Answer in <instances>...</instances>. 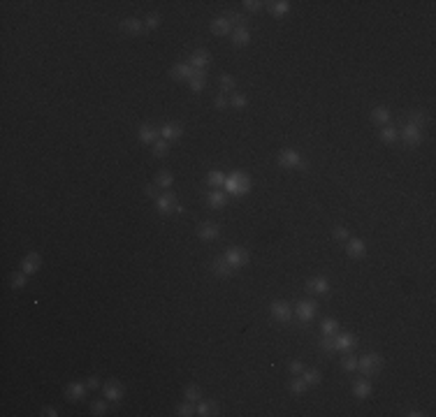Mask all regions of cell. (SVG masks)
Wrapping results in <instances>:
<instances>
[{
	"label": "cell",
	"mask_w": 436,
	"mask_h": 417,
	"mask_svg": "<svg viewBox=\"0 0 436 417\" xmlns=\"http://www.w3.org/2000/svg\"><path fill=\"white\" fill-rule=\"evenodd\" d=\"M40 267H42V257H40V253H28L26 257H23V262H21V271L23 274H37L40 271Z\"/></svg>",
	"instance_id": "13"
},
{
	"label": "cell",
	"mask_w": 436,
	"mask_h": 417,
	"mask_svg": "<svg viewBox=\"0 0 436 417\" xmlns=\"http://www.w3.org/2000/svg\"><path fill=\"white\" fill-rule=\"evenodd\" d=\"M26 278H28V274H23V271H14L12 276H9L12 288H23V285H26Z\"/></svg>",
	"instance_id": "45"
},
{
	"label": "cell",
	"mask_w": 436,
	"mask_h": 417,
	"mask_svg": "<svg viewBox=\"0 0 436 417\" xmlns=\"http://www.w3.org/2000/svg\"><path fill=\"white\" fill-rule=\"evenodd\" d=\"M371 121H374L376 125H385V123L390 121V109L388 107H376L374 111H371Z\"/></svg>",
	"instance_id": "32"
},
{
	"label": "cell",
	"mask_w": 436,
	"mask_h": 417,
	"mask_svg": "<svg viewBox=\"0 0 436 417\" xmlns=\"http://www.w3.org/2000/svg\"><path fill=\"white\" fill-rule=\"evenodd\" d=\"M158 26H160V14H148L146 21H144V28L146 30H155Z\"/></svg>",
	"instance_id": "46"
},
{
	"label": "cell",
	"mask_w": 436,
	"mask_h": 417,
	"mask_svg": "<svg viewBox=\"0 0 436 417\" xmlns=\"http://www.w3.org/2000/svg\"><path fill=\"white\" fill-rule=\"evenodd\" d=\"M230 104H232V107H237V109H244L246 107V104H249V100H246V95H242V93H232L230 95Z\"/></svg>",
	"instance_id": "42"
},
{
	"label": "cell",
	"mask_w": 436,
	"mask_h": 417,
	"mask_svg": "<svg viewBox=\"0 0 436 417\" xmlns=\"http://www.w3.org/2000/svg\"><path fill=\"white\" fill-rule=\"evenodd\" d=\"M341 369L348 371V373H353V371H357V359L350 352H346V357L341 359Z\"/></svg>",
	"instance_id": "40"
},
{
	"label": "cell",
	"mask_w": 436,
	"mask_h": 417,
	"mask_svg": "<svg viewBox=\"0 0 436 417\" xmlns=\"http://www.w3.org/2000/svg\"><path fill=\"white\" fill-rule=\"evenodd\" d=\"M334 348L339 352H353L357 348V336L350 334V331H341V334H334Z\"/></svg>",
	"instance_id": "9"
},
{
	"label": "cell",
	"mask_w": 436,
	"mask_h": 417,
	"mask_svg": "<svg viewBox=\"0 0 436 417\" xmlns=\"http://www.w3.org/2000/svg\"><path fill=\"white\" fill-rule=\"evenodd\" d=\"M315 313H318V304L309 302V299H304V302H299L295 306V315L299 322H311L315 317Z\"/></svg>",
	"instance_id": "8"
},
{
	"label": "cell",
	"mask_w": 436,
	"mask_h": 417,
	"mask_svg": "<svg viewBox=\"0 0 436 417\" xmlns=\"http://www.w3.org/2000/svg\"><path fill=\"white\" fill-rule=\"evenodd\" d=\"M230 30H232V26L228 23V19H225V16H216V19L211 21V33L218 35V37H225Z\"/></svg>",
	"instance_id": "26"
},
{
	"label": "cell",
	"mask_w": 436,
	"mask_h": 417,
	"mask_svg": "<svg viewBox=\"0 0 436 417\" xmlns=\"http://www.w3.org/2000/svg\"><path fill=\"white\" fill-rule=\"evenodd\" d=\"M167 151H169V141H165L160 137V139L153 144V155L155 158H162V155H167Z\"/></svg>",
	"instance_id": "39"
},
{
	"label": "cell",
	"mask_w": 436,
	"mask_h": 417,
	"mask_svg": "<svg viewBox=\"0 0 436 417\" xmlns=\"http://www.w3.org/2000/svg\"><path fill=\"white\" fill-rule=\"evenodd\" d=\"M288 12H290V2H288V0L269 2V14H272V16H286Z\"/></svg>",
	"instance_id": "29"
},
{
	"label": "cell",
	"mask_w": 436,
	"mask_h": 417,
	"mask_svg": "<svg viewBox=\"0 0 436 417\" xmlns=\"http://www.w3.org/2000/svg\"><path fill=\"white\" fill-rule=\"evenodd\" d=\"M288 387H290V392H292L295 397H302L304 392H306V387H309V385L304 383V378H292Z\"/></svg>",
	"instance_id": "37"
},
{
	"label": "cell",
	"mask_w": 436,
	"mask_h": 417,
	"mask_svg": "<svg viewBox=\"0 0 436 417\" xmlns=\"http://www.w3.org/2000/svg\"><path fill=\"white\" fill-rule=\"evenodd\" d=\"M269 313H272V317H274L276 322H281V324L292 320V306H290L288 302H274L272 309H269Z\"/></svg>",
	"instance_id": "7"
},
{
	"label": "cell",
	"mask_w": 436,
	"mask_h": 417,
	"mask_svg": "<svg viewBox=\"0 0 436 417\" xmlns=\"http://www.w3.org/2000/svg\"><path fill=\"white\" fill-rule=\"evenodd\" d=\"M404 139V144H409V146H420L423 144V130L416 128V125H411V123H406L402 130V135H399Z\"/></svg>",
	"instance_id": "11"
},
{
	"label": "cell",
	"mask_w": 436,
	"mask_h": 417,
	"mask_svg": "<svg viewBox=\"0 0 436 417\" xmlns=\"http://www.w3.org/2000/svg\"><path fill=\"white\" fill-rule=\"evenodd\" d=\"M188 86H190V91H193V93H202V91L207 88V74H204V70H197V72L190 77Z\"/></svg>",
	"instance_id": "24"
},
{
	"label": "cell",
	"mask_w": 436,
	"mask_h": 417,
	"mask_svg": "<svg viewBox=\"0 0 436 417\" xmlns=\"http://www.w3.org/2000/svg\"><path fill=\"white\" fill-rule=\"evenodd\" d=\"M86 392H88L86 383H70L65 387V397H67V401H81V399L86 397Z\"/></svg>",
	"instance_id": "16"
},
{
	"label": "cell",
	"mask_w": 436,
	"mask_h": 417,
	"mask_svg": "<svg viewBox=\"0 0 436 417\" xmlns=\"http://www.w3.org/2000/svg\"><path fill=\"white\" fill-rule=\"evenodd\" d=\"M176 415H181V417L195 415V401H186V404H181L179 408H176Z\"/></svg>",
	"instance_id": "44"
},
{
	"label": "cell",
	"mask_w": 436,
	"mask_h": 417,
	"mask_svg": "<svg viewBox=\"0 0 436 417\" xmlns=\"http://www.w3.org/2000/svg\"><path fill=\"white\" fill-rule=\"evenodd\" d=\"M306 290H309L311 295H327L329 292V281L325 276H313V278H309V283H306Z\"/></svg>",
	"instance_id": "14"
},
{
	"label": "cell",
	"mask_w": 436,
	"mask_h": 417,
	"mask_svg": "<svg viewBox=\"0 0 436 417\" xmlns=\"http://www.w3.org/2000/svg\"><path fill=\"white\" fill-rule=\"evenodd\" d=\"M155 207H158V213H160V215L183 213V207L176 202V195H174V193H169V190H167V193H162V195H158Z\"/></svg>",
	"instance_id": "3"
},
{
	"label": "cell",
	"mask_w": 436,
	"mask_h": 417,
	"mask_svg": "<svg viewBox=\"0 0 436 417\" xmlns=\"http://www.w3.org/2000/svg\"><path fill=\"white\" fill-rule=\"evenodd\" d=\"M214 104H216V107H218V109H225V107H228V104H230V100H228V98H225V93H221V95H216Z\"/></svg>",
	"instance_id": "51"
},
{
	"label": "cell",
	"mask_w": 436,
	"mask_h": 417,
	"mask_svg": "<svg viewBox=\"0 0 436 417\" xmlns=\"http://www.w3.org/2000/svg\"><path fill=\"white\" fill-rule=\"evenodd\" d=\"M427 121H430V118H427L425 111H411L409 114V123L411 125H416V128H420V130H423V125H427Z\"/></svg>",
	"instance_id": "36"
},
{
	"label": "cell",
	"mask_w": 436,
	"mask_h": 417,
	"mask_svg": "<svg viewBox=\"0 0 436 417\" xmlns=\"http://www.w3.org/2000/svg\"><path fill=\"white\" fill-rule=\"evenodd\" d=\"M251 186H253V181H251V176L246 174V172H242V169H237V172H232L230 176H225V193H230L232 197H244L249 195Z\"/></svg>",
	"instance_id": "1"
},
{
	"label": "cell",
	"mask_w": 436,
	"mask_h": 417,
	"mask_svg": "<svg viewBox=\"0 0 436 417\" xmlns=\"http://www.w3.org/2000/svg\"><path fill=\"white\" fill-rule=\"evenodd\" d=\"M406 415H411V417H420L423 413H420V411H411V413H406Z\"/></svg>",
	"instance_id": "55"
},
{
	"label": "cell",
	"mask_w": 436,
	"mask_h": 417,
	"mask_svg": "<svg viewBox=\"0 0 436 417\" xmlns=\"http://www.w3.org/2000/svg\"><path fill=\"white\" fill-rule=\"evenodd\" d=\"M207 204L211 208H223L225 204H228V195H225V190H209V193H207Z\"/></svg>",
	"instance_id": "22"
},
{
	"label": "cell",
	"mask_w": 436,
	"mask_h": 417,
	"mask_svg": "<svg viewBox=\"0 0 436 417\" xmlns=\"http://www.w3.org/2000/svg\"><path fill=\"white\" fill-rule=\"evenodd\" d=\"M302 378H304V383H306V385H318L322 380V376H320V371H318V369H304L302 371Z\"/></svg>",
	"instance_id": "35"
},
{
	"label": "cell",
	"mask_w": 436,
	"mask_h": 417,
	"mask_svg": "<svg viewBox=\"0 0 436 417\" xmlns=\"http://www.w3.org/2000/svg\"><path fill=\"white\" fill-rule=\"evenodd\" d=\"M195 415H202V417H209V415H218V404L216 401H197L195 406Z\"/></svg>",
	"instance_id": "25"
},
{
	"label": "cell",
	"mask_w": 436,
	"mask_h": 417,
	"mask_svg": "<svg viewBox=\"0 0 436 417\" xmlns=\"http://www.w3.org/2000/svg\"><path fill=\"white\" fill-rule=\"evenodd\" d=\"M197 236H200L202 241H214V239H218L221 236V225L214 220H207L202 222L200 227H197Z\"/></svg>",
	"instance_id": "10"
},
{
	"label": "cell",
	"mask_w": 436,
	"mask_h": 417,
	"mask_svg": "<svg viewBox=\"0 0 436 417\" xmlns=\"http://www.w3.org/2000/svg\"><path fill=\"white\" fill-rule=\"evenodd\" d=\"M183 394H186V399L188 401H200V397H202V390H200V385H188L186 387V392H183Z\"/></svg>",
	"instance_id": "41"
},
{
	"label": "cell",
	"mask_w": 436,
	"mask_h": 417,
	"mask_svg": "<svg viewBox=\"0 0 436 417\" xmlns=\"http://www.w3.org/2000/svg\"><path fill=\"white\" fill-rule=\"evenodd\" d=\"M320 350L322 352H334V336H322L320 338Z\"/></svg>",
	"instance_id": "47"
},
{
	"label": "cell",
	"mask_w": 436,
	"mask_h": 417,
	"mask_svg": "<svg viewBox=\"0 0 436 417\" xmlns=\"http://www.w3.org/2000/svg\"><path fill=\"white\" fill-rule=\"evenodd\" d=\"M353 394H355V399H360V401L369 399L371 397V383L367 380V378L355 380V383H353Z\"/></svg>",
	"instance_id": "20"
},
{
	"label": "cell",
	"mask_w": 436,
	"mask_h": 417,
	"mask_svg": "<svg viewBox=\"0 0 436 417\" xmlns=\"http://www.w3.org/2000/svg\"><path fill=\"white\" fill-rule=\"evenodd\" d=\"M102 394H105V399H107L109 404H119L123 399V394H126V387H123L119 380H107V383L102 385Z\"/></svg>",
	"instance_id": "6"
},
{
	"label": "cell",
	"mask_w": 436,
	"mask_h": 417,
	"mask_svg": "<svg viewBox=\"0 0 436 417\" xmlns=\"http://www.w3.org/2000/svg\"><path fill=\"white\" fill-rule=\"evenodd\" d=\"M279 165H281V167H286V169H306V167H309L295 148H283L281 153H279Z\"/></svg>",
	"instance_id": "4"
},
{
	"label": "cell",
	"mask_w": 436,
	"mask_h": 417,
	"mask_svg": "<svg viewBox=\"0 0 436 417\" xmlns=\"http://www.w3.org/2000/svg\"><path fill=\"white\" fill-rule=\"evenodd\" d=\"M86 385H88V390H98V387H100V383H98V378H88V380H86Z\"/></svg>",
	"instance_id": "53"
},
{
	"label": "cell",
	"mask_w": 436,
	"mask_h": 417,
	"mask_svg": "<svg viewBox=\"0 0 436 417\" xmlns=\"http://www.w3.org/2000/svg\"><path fill=\"white\" fill-rule=\"evenodd\" d=\"M381 369H383V357L378 352H367L364 357L357 359V371L362 376H376Z\"/></svg>",
	"instance_id": "2"
},
{
	"label": "cell",
	"mask_w": 436,
	"mask_h": 417,
	"mask_svg": "<svg viewBox=\"0 0 436 417\" xmlns=\"http://www.w3.org/2000/svg\"><path fill=\"white\" fill-rule=\"evenodd\" d=\"M378 139H381L383 144H395V141L399 139V132H397L395 128H390V125H383L381 132H378Z\"/></svg>",
	"instance_id": "30"
},
{
	"label": "cell",
	"mask_w": 436,
	"mask_h": 417,
	"mask_svg": "<svg viewBox=\"0 0 436 417\" xmlns=\"http://www.w3.org/2000/svg\"><path fill=\"white\" fill-rule=\"evenodd\" d=\"M288 369H290V373H292V376H302V371L306 369V366H304L302 362H290Z\"/></svg>",
	"instance_id": "50"
},
{
	"label": "cell",
	"mask_w": 436,
	"mask_h": 417,
	"mask_svg": "<svg viewBox=\"0 0 436 417\" xmlns=\"http://www.w3.org/2000/svg\"><path fill=\"white\" fill-rule=\"evenodd\" d=\"M137 139L142 144H155V141L160 139V130L153 128V125H142L140 132H137Z\"/></svg>",
	"instance_id": "17"
},
{
	"label": "cell",
	"mask_w": 436,
	"mask_h": 417,
	"mask_svg": "<svg viewBox=\"0 0 436 417\" xmlns=\"http://www.w3.org/2000/svg\"><path fill=\"white\" fill-rule=\"evenodd\" d=\"M221 86L225 93H235V88H237V81L232 74H221Z\"/></svg>",
	"instance_id": "38"
},
{
	"label": "cell",
	"mask_w": 436,
	"mask_h": 417,
	"mask_svg": "<svg viewBox=\"0 0 436 417\" xmlns=\"http://www.w3.org/2000/svg\"><path fill=\"white\" fill-rule=\"evenodd\" d=\"M209 61H211V56H209L207 49H195L190 54V58H188V65L195 70H204L209 65Z\"/></svg>",
	"instance_id": "12"
},
{
	"label": "cell",
	"mask_w": 436,
	"mask_h": 417,
	"mask_svg": "<svg viewBox=\"0 0 436 417\" xmlns=\"http://www.w3.org/2000/svg\"><path fill=\"white\" fill-rule=\"evenodd\" d=\"M207 186L211 190H221L223 186H225V176H223V172H218V169H211L207 174Z\"/></svg>",
	"instance_id": "28"
},
{
	"label": "cell",
	"mask_w": 436,
	"mask_h": 417,
	"mask_svg": "<svg viewBox=\"0 0 436 417\" xmlns=\"http://www.w3.org/2000/svg\"><path fill=\"white\" fill-rule=\"evenodd\" d=\"M211 271H214L218 278H230L235 269H232V267L225 262V257H216L214 262H211Z\"/></svg>",
	"instance_id": "21"
},
{
	"label": "cell",
	"mask_w": 436,
	"mask_h": 417,
	"mask_svg": "<svg viewBox=\"0 0 436 417\" xmlns=\"http://www.w3.org/2000/svg\"><path fill=\"white\" fill-rule=\"evenodd\" d=\"M181 135H183V128L179 125V123H165V125L160 128V137L165 141H174Z\"/></svg>",
	"instance_id": "18"
},
{
	"label": "cell",
	"mask_w": 436,
	"mask_h": 417,
	"mask_svg": "<svg viewBox=\"0 0 436 417\" xmlns=\"http://www.w3.org/2000/svg\"><path fill=\"white\" fill-rule=\"evenodd\" d=\"M172 183H174V176L169 174V172H165V169L155 174V186H158V188L167 190V188H172Z\"/></svg>",
	"instance_id": "33"
},
{
	"label": "cell",
	"mask_w": 436,
	"mask_h": 417,
	"mask_svg": "<svg viewBox=\"0 0 436 417\" xmlns=\"http://www.w3.org/2000/svg\"><path fill=\"white\" fill-rule=\"evenodd\" d=\"M197 72L195 68H190L188 63H176L174 68L169 70V74H172V79H176V81H190V77Z\"/></svg>",
	"instance_id": "15"
},
{
	"label": "cell",
	"mask_w": 436,
	"mask_h": 417,
	"mask_svg": "<svg viewBox=\"0 0 436 417\" xmlns=\"http://www.w3.org/2000/svg\"><path fill=\"white\" fill-rule=\"evenodd\" d=\"M225 262L232 267V269H242V267H246L249 264V250L246 248H230L225 250Z\"/></svg>",
	"instance_id": "5"
},
{
	"label": "cell",
	"mask_w": 436,
	"mask_h": 417,
	"mask_svg": "<svg viewBox=\"0 0 436 417\" xmlns=\"http://www.w3.org/2000/svg\"><path fill=\"white\" fill-rule=\"evenodd\" d=\"M334 239H339V241H348V229L343 227V225H336L334 227Z\"/></svg>",
	"instance_id": "49"
},
{
	"label": "cell",
	"mask_w": 436,
	"mask_h": 417,
	"mask_svg": "<svg viewBox=\"0 0 436 417\" xmlns=\"http://www.w3.org/2000/svg\"><path fill=\"white\" fill-rule=\"evenodd\" d=\"M346 253H348L350 257L360 260V257H364V253H367V246H364L362 239H348V241H346Z\"/></svg>",
	"instance_id": "19"
},
{
	"label": "cell",
	"mask_w": 436,
	"mask_h": 417,
	"mask_svg": "<svg viewBox=\"0 0 436 417\" xmlns=\"http://www.w3.org/2000/svg\"><path fill=\"white\" fill-rule=\"evenodd\" d=\"M242 5H244V9H246V12H260L265 2H260V0H244Z\"/></svg>",
	"instance_id": "48"
},
{
	"label": "cell",
	"mask_w": 436,
	"mask_h": 417,
	"mask_svg": "<svg viewBox=\"0 0 436 417\" xmlns=\"http://www.w3.org/2000/svg\"><path fill=\"white\" fill-rule=\"evenodd\" d=\"M251 42V30L249 28H235V33H232V44H235L237 49L246 47Z\"/></svg>",
	"instance_id": "27"
},
{
	"label": "cell",
	"mask_w": 436,
	"mask_h": 417,
	"mask_svg": "<svg viewBox=\"0 0 436 417\" xmlns=\"http://www.w3.org/2000/svg\"><path fill=\"white\" fill-rule=\"evenodd\" d=\"M320 331H322V336H334V334H339V322H336L334 317H325L320 324Z\"/></svg>",
	"instance_id": "31"
},
{
	"label": "cell",
	"mask_w": 436,
	"mask_h": 417,
	"mask_svg": "<svg viewBox=\"0 0 436 417\" xmlns=\"http://www.w3.org/2000/svg\"><path fill=\"white\" fill-rule=\"evenodd\" d=\"M42 415H44V417H56V415H58V413H56V408H51V406H47V408L42 411Z\"/></svg>",
	"instance_id": "54"
},
{
	"label": "cell",
	"mask_w": 436,
	"mask_h": 417,
	"mask_svg": "<svg viewBox=\"0 0 436 417\" xmlns=\"http://www.w3.org/2000/svg\"><path fill=\"white\" fill-rule=\"evenodd\" d=\"M121 30L128 35H140V33H144L146 28H144V21H140V19H123Z\"/></svg>",
	"instance_id": "23"
},
{
	"label": "cell",
	"mask_w": 436,
	"mask_h": 417,
	"mask_svg": "<svg viewBox=\"0 0 436 417\" xmlns=\"http://www.w3.org/2000/svg\"><path fill=\"white\" fill-rule=\"evenodd\" d=\"M225 19H228L230 26H237V28H246V23H249L242 12H228L225 14Z\"/></svg>",
	"instance_id": "34"
},
{
	"label": "cell",
	"mask_w": 436,
	"mask_h": 417,
	"mask_svg": "<svg viewBox=\"0 0 436 417\" xmlns=\"http://www.w3.org/2000/svg\"><path fill=\"white\" fill-rule=\"evenodd\" d=\"M146 195L158 200V186H146Z\"/></svg>",
	"instance_id": "52"
},
{
	"label": "cell",
	"mask_w": 436,
	"mask_h": 417,
	"mask_svg": "<svg viewBox=\"0 0 436 417\" xmlns=\"http://www.w3.org/2000/svg\"><path fill=\"white\" fill-rule=\"evenodd\" d=\"M91 411H93V415H105V413L109 411V401H107V399H102V401H93V404H91Z\"/></svg>",
	"instance_id": "43"
}]
</instances>
